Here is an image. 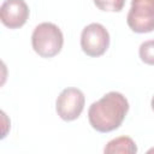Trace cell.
Here are the masks:
<instances>
[{
  "label": "cell",
  "mask_w": 154,
  "mask_h": 154,
  "mask_svg": "<svg viewBox=\"0 0 154 154\" xmlns=\"http://www.w3.org/2000/svg\"><path fill=\"white\" fill-rule=\"evenodd\" d=\"M29 18V7L24 0H5L0 8L1 23L10 29L23 26Z\"/></svg>",
  "instance_id": "cell-6"
},
{
  "label": "cell",
  "mask_w": 154,
  "mask_h": 154,
  "mask_svg": "<svg viewBox=\"0 0 154 154\" xmlns=\"http://www.w3.org/2000/svg\"><path fill=\"white\" fill-rule=\"evenodd\" d=\"M138 54L141 60L147 65H154V40H148L141 43Z\"/></svg>",
  "instance_id": "cell-8"
},
{
  "label": "cell",
  "mask_w": 154,
  "mask_h": 154,
  "mask_svg": "<svg viewBox=\"0 0 154 154\" xmlns=\"http://www.w3.org/2000/svg\"><path fill=\"white\" fill-rule=\"evenodd\" d=\"M32 49L42 58H53L63 48L64 36L58 25L43 22L38 24L31 35Z\"/></svg>",
  "instance_id": "cell-2"
},
{
  "label": "cell",
  "mask_w": 154,
  "mask_h": 154,
  "mask_svg": "<svg viewBox=\"0 0 154 154\" xmlns=\"http://www.w3.org/2000/svg\"><path fill=\"white\" fill-rule=\"evenodd\" d=\"M109 46V34L100 23H90L82 30L81 48L88 57H101Z\"/></svg>",
  "instance_id": "cell-4"
},
{
  "label": "cell",
  "mask_w": 154,
  "mask_h": 154,
  "mask_svg": "<svg viewBox=\"0 0 154 154\" xmlns=\"http://www.w3.org/2000/svg\"><path fill=\"white\" fill-rule=\"evenodd\" d=\"M150 106H152V109L154 111V96H153L152 100H150Z\"/></svg>",
  "instance_id": "cell-10"
},
{
  "label": "cell",
  "mask_w": 154,
  "mask_h": 154,
  "mask_svg": "<svg viewBox=\"0 0 154 154\" xmlns=\"http://www.w3.org/2000/svg\"><path fill=\"white\" fill-rule=\"evenodd\" d=\"M106 154H135L137 152V146L131 137L120 136L111 140L103 148Z\"/></svg>",
  "instance_id": "cell-7"
},
{
  "label": "cell",
  "mask_w": 154,
  "mask_h": 154,
  "mask_svg": "<svg viewBox=\"0 0 154 154\" xmlns=\"http://www.w3.org/2000/svg\"><path fill=\"white\" fill-rule=\"evenodd\" d=\"M85 97L78 88H65L55 101V109L58 116L65 122L77 119L83 112Z\"/></svg>",
  "instance_id": "cell-5"
},
{
  "label": "cell",
  "mask_w": 154,
  "mask_h": 154,
  "mask_svg": "<svg viewBox=\"0 0 154 154\" xmlns=\"http://www.w3.org/2000/svg\"><path fill=\"white\" fill-rule=\"evenodd\" d=\"M95 6L105 12H120L125 5V0H94Z\"/></svg>",
  "instance_id": "cell-9"
},
{
  "label": "cell",
  "mask_w": 154,
  "mask_h": 154,
  "mask_svg": "<svg viewBox=\"0 0 154 154\" xmlns=\"http://www.w3.org/2000/svg\"><path fill=\"white\" fill-rule=\"evenodd\" d=\"M126 23L137 34L154 31V0H131Z\"/></svg>",
  "instance_id": "cell-3"
},
{
  "label": "cell",
  "mask_w": 154,
  "mask_h": 154,
  "mask_svg": "<svg viewBox=\"0 0 154 154\" xmlns=\"http://www.w3.org/2000/svg\"><path fill=\"white\" fill-rule=\"evenodd\" d=\"M129 111L126 97L119 91H109L93 102L88 109L91 128L99 132H111L124 122Z\"/></svg>",
  "instance_id": "cell-1"
}]
</instances>
